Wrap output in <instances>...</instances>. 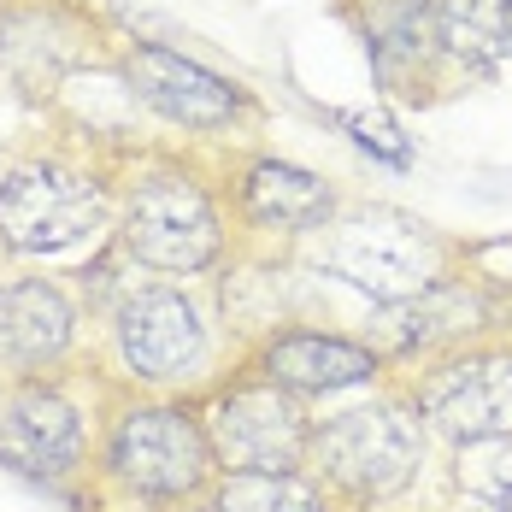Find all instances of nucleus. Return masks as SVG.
Returning a JSON list of instances; mask_svg holds the SVG:
<instances>
[{
	"instance_id": "1",
	"label": "nucleus",
	"mask_w": 512,
	"mask_h": 512,
	"mask_svg": "<svg viewBox=\"0 0 512 512\" xmlns=\"http://www.w3.org/2000/svg\"><path fill=\"white\" fill-rule=\"evenodd\" d=\"M101 477L148 507H177L212 495L218 454L206 442L201 412L177 407V401H136L106 424L101 442Z\"/></svg>"
},
{
	"instance_id": "2",
	"label": "nucleus",
	"mask_w": 512,
	"mask_h": 512,
	"mask_svg": "<svg viewBox=\"0 0 512 512\" xmlns=\"http://www.w3.org/2000/svg\"><path fill=\"white\" fill-rule=\"evenodd\" d=\"M112 218V189L65 154L18 159L0 177V242L24 259H59L95 242Z\"/></svg>"
},
{
	"instance_id": "3",
	"label": "nucleus",
	"mask_w": 512,
	"mask_h": 512,
	"mask_svg": "<svg viewBox=\"0 0 512 512\" xmlns=\"http://www.w3.org/2000/svg\"><path fill=\"white\" fill-rule=\"evenodd\" d=\"M318 265L359 289L371 307H395V301H412L424 289L442 283V248L436 236L395 212V206H354V212H336L318 236Z\"/></svg>"
},
{
	"instance_id": "4",
	"label": "nucleus",
	"mask_w": 512,
	"mask_h": 512,
	"mask_svg": "<svg viewBox=\"0 0 512 512\" xmlns=\"http://www.w3.org/2000/svg\"><path fill=\"white\" fill-rule=\"evenodd\" d=\"M118 242L124 254L165 277H195L224 248L218 206L189 171H142L118 201Z\"/></svg>"
},
{
	"instance_id": "5",
	"label": "nucleus",
	"mask_w": 512,
	"mask_h": 512,
	"mask_svg": "<svg viewBox=\"0 0 512 512\" xmlns=\"http://www.w3.org/2000/svg\"><path fill=\"white\" fill-rule=\"evenodd\" d=\"M424 460V424L418 412L395 401H371L324 418L312 430V465L330 489H342L348 501H389L401 495Z\"/></svg>"
},
{
	"instance_id": "6",
	"label": "nucleus",
	"mask_w": 512,
	"mask_h": 512,
	"mask_svg": "<svg viewBox=\"0 0 512 512\" xmlns=\"http://www.w3.org/2000/svg\"><path fill=\"white\" fill-rule=\"evenodd\" d=\"M206 442L218 454V477L236 471H301L312 465V424L301 395L277 389L271 377H248L218 389L201 407Z\"/></svg>"
},
{
	"instance_id": "7",
	"label": "nucleus",
	"mask_w": 512,
	"mask_h": 512,
	"mask_svg": "<svg viewBox=\"0 0 512 512\" xmlns=\"http://www.w3.org/2000/svg\"><path fill=\"white\" fill-rule=\"evenodd\" d=\"M83 460H89V412L48 377L6 383V401H0V471L53 489L65 477H77Z\"/></svg>"
},
{
	"instance_id": "8",
	"label": "nucleus",
	"mask_w": 512,
	"mask_h": 512,
	"mask_svg": "<svg viewBox=\"0 0 512 512\" xmlns=\"http://www.w3.org/2000/svg\"><path fill=\"white\" fill-rule=\"evenodd\" d=\"M112 354L142 383H183L206 359V318L183 289L142 283L112 307Z\"/></svg>"
},
{
	"instance_id": "9",
	"label": "nucleus",
	"mask_w": 512,
	"mask_h": 512,
	"mask_svg": "<svg viewBox=\"0 0 512 512\" xmlns=\"http://www.w3.org/2000/svg\"><path fill=\"white\" fill-rule=\"evenodd\" d=\"M118 77H124V89L148 106V112H159L177 130H201V136L230 130L236 112L248 106L242 83H230L224 71H212V65L189 59V53L165 48V42H124Z\"/></svg>"
},
{
	"instance_id": "10",
	"label": "nucleus",
	"mask_w": 512,
	"mask_h": 512,
	"mask_svg": "<svg viewBox=\"0 0 512 512\" xmlns=\"http://www.w3.org/2000/svg\"><path fill=\"white\" fill-rule=\"evenodd\" d=\"M418 424L454 448L512 436V354H460L418 383Z\"/></svg>"
},
{
	"instance_id": "11",
	"label": "nucleus",
	"mask_w": 512,
	"mask_h": 512,
	"mask_svg": "<svg viewBox=\"0 0 512 512\" xmlns=\"http://www.w3.org/2000/svg\"><path fill=\"white\" fill-rule=\"evenodd\" d=\"M77 301L53 277H12L0 283V377L30 383L48 377L77 342Z\"/></svg>"
},
{
	"instance_id": "12",
	"label": "nucleus",
	"mask_w": 512,
	"mask_h": 512,
	"mask_svg": "<svg viewBox=\"0 0 512 512\" xmlns=\"http://www.w3.org/2000/svg\"><path fill=\"white\" fill-rule=\"evenodd\" d=\"M259 377H271L289 395H336L377 377V348L324 330H283L259 348Z\"/></svg>"
},
{
	"instance_id": "13",
	"label": "nucleus",
	"mask_w": 512,
	"mask_h": 512,
	"mask_svg": "<svg viewBox=\"0 0 512 512\" xmlns=\"http://www.w3.org/2000/svg\"><path fill=\"white\" fill-rule=\"evenodd\" d=\"M236 206L254 230H271V236H307L336 218L330 183L289 159H254L236 183Z\"/></svg>"
},
{
	"instance_id": "14",
	"label": "nucleus",
	"mask_w": 512,
	"mask_h": 512,
	"mask_svg": "<svg viewBox=\"0 0 512 512\" xmlns=\"http://www.w3.org/2000/svg\"><path fill=\"white\" fill-rule=\"evenodd\" d=\"M365 48L371 65L389 89L418 83L436 59H442V18H436V0H371L365 12Z\"/></svg>"
},
{
	"instance_id": "15",
	"label": "nucleus",
	"mask_w": 512,
	"mask_h": 512,
	"mask_svg": "<svg viewBox=\"0 0 512 512\" xmlns=\"http://www.w3.org/2000/svg\"><path fill=\"white\" fill-rule=\"evenodd\" d=\"M83 59V36L65 24L59 6L42 12H6L0 18V71L18 83H59L71 65Z\"/></svg>"
},
{
	"instance_id": "16",
	"label": "nucleus",
	"mask_w": 512,
	"mask_h": 512,
	"mask_svg": "<svg viewBox=\"0 0 512 512\" xmlns=\"http://www.w3.org/2000/svg\"><path fill=\"white\" fill-rule=\"evenodd\" d=\"M471 318H477V301L465 295V289H448V283H436V289H424V295H412V301H395V307H377V348L383 354H424V348H436V342H454L460 330H471Z\"/></svg>"
},
{
	"instance_id": "17",
	"label": "nucleus",
	"mask_w": 512,
	"mask_h": 512,
	"mask_svg": "<svg viewBox=\"0 0 512 512\" xmlns=\"http://www.w3.org/2000/svg\"><path fill=\"white\" fill-rule=\"evenodd\" d=\"M442 48L465 65H501L512 59V6L507 0H436Z\"/></svg>"
},
{
	"instance_id": "18",
	"label": "nucleus",
	"mask_w": 512,
	"mask_h": 512,
	"mask_svg": "<svg viewBox=\"0 0 512 512\" xmlns=\"http://www.w3.org/2000/svg\"><path fill=\"white\" fill-rule=\"evenodd\" d=\"M206 512H324V489L301 471H236L212 483Z\"/></svg>"
},
{
	"instance_id": "19",
	"label": "nucleus",
	"mask_w": 512,
	"mask_h": 512,
	"mask_svg": "<svg viewBox=\"0 0 512 512\" xmlns=\"http://www.w3.org/2000/svg\"><path fill=\"white\" fill-rule=\"evenodd\" d=\"M454 489H460L477 512H512V436L460 448Z\"/></svg>"
},
{
	"instance_id": "20",
	"label": "nucleus",
	"mask_w": 512,
	"mask_h": 512,
	"mask_svg": "<svg viewBox=\"0 0 512 512\" xmlns=\"http://www.w3.org/2000/svg\"><path fill=\"white\" fill-rule=\"evenodd\" d=\"M330 124H336V130H348L359 148H371V154L389 159V165H407V159H412L401 124H395L389 112H377V106H330Z\"/></svg>"
},
{
	"instance_id": "21",
	"label": "nucleus",
	"mask_w": 512,
	"mask_h": 512,
	"mask_svg": "<svg viewBox=\"0 0 512 512\" xmlns=\"http://www.w3.org/2000/svg\"><path fill=\"white\" fill-rule=\"evenodd\" d=\"M0 401H6V389H0Z\"/></svg>"
},
{
	"instance_id": "22",
	"label": "nucleus",
	"mask_w": 512,
	"mask_h": 512,
	"mask_svg": "<svg viewBox=\"0 0 512 512\" xmlns=\"http://www.w3.org/2000/svg\"><path fill=\"white\" fill-rule=\"evenodd\" d=\"M507 6H512V0H507Z\"/></svg>"
}]
</instances>
